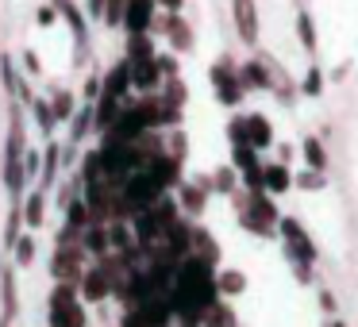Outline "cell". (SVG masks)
I'll return each mask as SVG.
<instances>
[{
    "label": "cell",
    "mask_w": 358,
    "mask_h": 327,
    "mask_svg": "<svg viewBox=\"0 0 358 327\" xmlns=\"http://www.w3.org/2000/svg\"><path fill=\"white\" fill-rule=\"evenodd\" d=\"M12 262H16V270H27V266L35 262V235L31 231H24L20 242L12 247Z\"/></svg>",
    "instance_id": "obj_38"
},
{
    "label": "cell",
    "mask_w": 358,
    "mask_h": 327,
    "mask_svg": "<svg viewBox=\"0 0 358 327\" xmlns=\"http://www.w3.org/2000/svg\"><path fill=\"white\" fill-rule=\"evenodd\" d=\"M150 35H162L166 43H170L173 54H189V50L196 47V35H193V24H189L181 12H166V16L155 20V31Z\"/></svg>",
    "instance_id": "obj_8"
},
{
    "label": "cell",
    "mask_w": 358,
    "mask_h": 327,
    "mask_svg": "<svg viewBox=\"0 0 358 327\" xmlns=\"http://www.w3.org/2000/svg\"><path fill=\"white\" fill-rule=\"evenodd\" d=\"M55 8L73 35V66H81L89 58V20H85V12H81L73 0H55Z\"/></svg>",
    "instance_id": "obj_9"
},
{
    "label": "cell",
    "mask_w": 358,
    "mask_h": 327,
    "mask_svg": "<svg viewBox=\"0 0 358 327\" xmlns=\"http://www.w3.org/2000/svg\"><path fill=\"white\" fill-rule=\"evenodd\" d=\"M131 62V58H127ZM162 70H158V54H150V58H135L131 62V89L135 93H143V96H150V93H162Z\"/></svg>",
    "instance_id": "obj_14"
},
{
    "label": "cell",
    "mask_w": 358,
    "mask_h": 327,
    "mask_svg": "<svg viewBox=\"0 0 358 327\" xmlns=\"http://www.w3.org/2000/svg\"><path fill=\"white\" fill-rule=\"evenodd\" d=\"M27 108H31V116H35V124H39V131H43V135H47V139H50V131H55V127H58L55 112H50V96H35V101L27 104Z\"/></svg>",
    "instance_id": "obj_33"
},
{
    "label": "cell",
    "mask_w": 358,
    "mask_h": 327,
    "mask_svg": "<svg viewBox=\"0 0 358 327\" xmlns=\"http://www.w3.org/2000/svg\"><path fill=\"white\" fill-rule=\"evenodd\" d=\"M178 219H181V204L173 193H166L162 201H155L150 208H143L139 216H131V231H135V239H139V247L150 250Z\"/></svg>",
    "instance_id": "obj_2"
},
{
    "label": "cell",
    "mask_w": 358,
    "mask_h": 327,
    "mask_svg": "<svg viewBox=\"0 0 358 327\" xmlns=\"http://www.w3.org/2000/svg\"><path fill=\"white\" fill-rule=\"evenodd\" d=\"M324 85H327V78H324V70H320L316 62L304 70V78H301V96H308V101H316V96H324Z\"/></svg>",
    "instance_id": "obj_36"
},
{
    "label": "cell",
    "mask_w": 358,
    "mask_h": 327,
    "mask_svg": "<svg viewBox=\"0 0 358 327\" xmlns=\"http://www.w3.org/2000/svg\"><path fill=\"white\" fill-rule=\"evenodd\" d=\"M0 327H12V324H0Z\"/></svg>",
    "instance_id": "obj_56"
},
{
    "label": "cell",
    "mask_w": 358,
    "mask_h": 327,
    "mask_svg": "<svg viewBox=\"0 0 358 327\" xmlns=\"http://www.w3.org/2000/svg\"><path fill=\"white\" fill-rule=\"evenodd\" d=\"M231 24H235V39L243 47H258V4L255 0H231Z\"/></svg>",
    "instance_id": "obj_12"
},
{
    "label": "cell",
    "mask_w": 358,
    "mask_h": 327,
    "mask_svg": "<svg viewBox=\"0 0 358 327\" xmlns=\"http://www.w3.org/2000/svg\"><path fill=\"white\" fill-rule=\"evenodd\" d=\"M0 324H12V319L20 316V300H16V266H12L8 273H4V281H0Z\"/></svg>",
    "instance_id": "obj_22"
},
{
    "label": "cell",
    "mask_w": 358,
    "mask_h": 327,
    "mask_svg": "<svg viewBox=\"0 0 358 327\" xmlns=\"http://www.w3.org/2000/svg\"><path fill=\"white\" fill-rule=\"evenodd\" d=\"M78 293H81L85 304H104L112 293H116V285H112L108 270H104L101 262H89L85 273H81V281H78Z\"/></svg>",
    "instance_id": "obj_10"
},
{
    "label": "cell",
    "mask_w": 358,
    "mask_h": 327,
    "mask_svg": "<svg viewBox=\"0 0 358 327\" xmlns=\"http://www.w3.org/2000/svg\"><path fill=\"white\" fill-rule=\"evenodd\" d=\"M301 158H304V166H308V170H320V173H327V166H331L327 147H324V139H320V135H308V139L301 143Z\"/></svg>",
    "instance_id": "obj_24"
},
{
    "label": "cell",
    "mask_w": 358,
    "mask_h": 327,
    "mask_svg": "<svg viewBox=\"0 0 358 327\" xmlns=\"http://www.w3.org/2000/svg\"><path fill=\"white\" fill-rule=\"evenodd\" d=\"M166 154H173L178 162H185V154H189V135L181 131V127L166 131Z\"/></svg>",
    "instance_id": "obj_40"
},
{
    "label": "cell",
    "mask_w": 358,
    "mask_h": 327,
    "mask_svg": "<svg viewBox=\"0 0 358 327\" xmlns=\"http://www.w3.org/2000/svg\"><path fill=\"white\" fill-rule=\"evenodd\" d=\"M239 189H243V181H239V170H235V166H220V170H212V193L235 196Z\"/></svg>",
    "instance_id": "obj_29"
},
{
    "label": "cell",
    "mask_w": 358,
    "mask_h": 327,
    "mask_svg": "<svg viewBox=\"0 0 358 327\" xmlns=\"http://www.w3.org/2000/svg\"><path fill=\"white\" fill-rule=\"evenodd\" d=\"M224 139L227 147H250V131H247V112L243 116H231L224 124Z\"/></svg>",
    "instance_id": "obj_34"
},
{
    "label": "cell",
    "mask_w": 358,
    "mask_h": 327,
    "mask_svg": "<svg viewBox=\"0 0 358 327\" xmlns=\"http://www.w3.org/2000/svg\"><path fill=\"white\" fill-rule=\"evenodd\" d=\"M158 70H162V78L170 81V78H181V62H178V54L173 50H158Z\"/></svg>",
    "instance_id": "obj_45"
},
{
    "label": "cell",
    "mask_w": 358,
    "mask_h": 327,
    "mask_svg": "<svg viewBox=\"0 0 358 327\" xmlns=\"http://www.w3.org/2000/svg\"><path fill=\"white\" fill-rule=\"evenodd\" d=\"M273 154H278V162H293V154H296V143H273Z\"/></svg>",
    "instance_id": "obj_51"
},
{
    "label": "cell",
    "mask_w": 358,
    "mask_h": 327,
    "mask_svg": "<svg viewBox=\"0 0 358 327\" xmlns=\"http://www.w3.org/2000/svg\"><path fill=\"white\" fill-rule=\"evenodd\" d=\"M231 166L239 173H255V170H262V154L255 147H231Z\"/></svg>",
    "instance_id": "obj_37"
},
{
    "label": "cell",
    "mask_w": 358,
    "mask_h": 327,
    "mask_svg": "<svg viewBox=\"0 0 358 327\" xmlns=\"http://www.w3.org/2000/svg\"><path fill=\"white\" fill-rule=\"evenodd\" d=\"M158 8L162 12H181L185 8V0H158Z\"/></svg>",
    "instance_id": "obj_52"
},
{
    "label": "cell",
    "mask_w": 358,
    "mask_h": 327,
    "mask_svg": "<svg viewBox=\"0 0 358 327\" xmlns=\"http://www.w3.org/2000/svg\"><path fill=\"white\" fill-rule=\"evenodd\" d=\"M216 285H220V296L231 300V296L247 293V273L243 270H216Z\"/></svg>",
    "instance_id": "obj_30"
},
{
    "label": "cell",
    "mask_w": 358,
    "mask_h": 327,
    "mask_svg": "<svg viewBox=\"0 0 358 327\" xmlns=\"http://www.w3.org/2000/svg\"><path fill=\"white\" fill-rule=\"evenodd\" d=\"M27 219H24V201H12V208H8V219H4V250H12L20 242V227H24Z\"/></svg>",
    "instance_id": "obj_32"
},
{
    "label": "cell",
    "mask_w": 358,
    "mask_h": 327,
    "mask_svg": "<svg viewBox=\"0 0 358 327\" xmlns=\"http://www.w3.org/2000/svg\"><path fill=\"white\" fill-rule=\"evenodd\" d=\"M0 54H4V50H0Z\"/></svg>",
    "instance_id": "obj_57"
},
{
    "label": "cell",
    "mask_w": 358,
    "mask_h": 327,
    "mask_svg": "<svg viewBox=\"0 0 358 327\" xmlns=\"http://www.w3.org/2000/svg\"><path fill=\"white\" fill-rule=\"evenodd\" d=\"M20 66H24V73H27V78H39V73H43V62H39V50H31V47H27L24 54H20Z\"/></svg>",
    "instance_id": "obj_47"
},
{
    "label": "cell",
    "mask_w": 358,
    "mask_h": 327,
    "mask_svg": "<svg viewBox=\"0 0 358 327\" xmlns=\"http://www.w3.org/2000/svg\"><path fill=\"white\" fill-rule=\"evenodd\" d=\"M324 327H347V324H343L339 316H327V319H324Z\"/></svg>",
    "instance_id": "obj_54"
},
{
    "label": "cell",
    "mask_w": 358,
    "mask_h": 327,
    "mask_svg": "<svg viewBox=\"0 0 358 327\" xmlns=\"http://www.w3.org/2000/svg\"><path fill=\"white\" fill-rule=\"evenodd\" d=\"M316 304H320V312H324V319H327V316H335V312H339V300H335V293H331V289H320Z\"/></svg>",
    "instance_id": "obj_48"
},
{
    "label": "cell",
    "mask_w": 358,
    "mask_h": 327,
    "mask_svg": "<svg viewBox=\"0 0 358 327\" xmlns=\"http://www.w3.org/2000/svg\"><path fill=\"white\" fill-rule=\"evenodd\" d=\"M239 78L247 93H273V66L266 54H255L247 62H239Z\"/></svg>",
    "instance_id": "obj_11"
},
{
    "label": "cell",
    "mask_w": 358,
    "mask_h": 327,
    "mask_svg": "<svg viewBox=\"0 0 358 327\" xmlns=\"http://www.w3.org/2000/svg\"><path fill=\"white\" fill-rule=\"evenodd\" d=\"M262 173H266V193L270 196H285L289 189H293V170H289L285 162H262Z\"/></svg>",
    "instance_id": "obj_17"
},
{
    "label": "cell",
    "mask_w": 358,
    "mask_h": 327,
    "mask_svg": "<svg viewBox=\"0 0 358 327\" xmlns=\"http://www.w3.org/2000/svg\"><path fill=\"white\" fill-rule=\"evenodd\" d=\"M58 170H62V143L47 139V147H43V173H39V189H55L58 181Z\"/></svg>",
    "instance_id": "obj_19"
},
{
    "label": "cell",
    "mask_w": 358,
    "mask_h": 327,
    "mask_svg": "<svg viewBox=\"0 0 358 327\" xmlns=\"http://www.w3.org/2000/svg\"><path fill=\"white\" fill-rule=\"evenodd\" d=\"M278 235H281V247H285L289 262H316V258H320V250H316V242H312L308 227H304L296 216H281L278 219Z\"/></svg>",
    "instance_id": "obj_5"
},
{
    "label": "cell",
    "mask_w": 358,
    "mask_h": 327,
    "mask_svg": "<svg viewBox=\"0 0 358 327\" xmlns=\"http://www.w3.org/2000/svg\"><path fill=\"white\" fill-rule=\"evenodd\" d=\"M158 0H127L124 12V35H150L158 20Z\"/></svg>",
    "instance_id": "obj_13"
},
{
    "label": "cell",
    "mask_w": 358,
    "mask_h": 327,
    "mask_svg": "<svg viewBox=\"0 0 358 327\" xmlns=\"http://www.w3.org/2000/svg\"><path fill=\"white\" fill-rule=\"evenodd\" d=\"M24 219L31 231H39L43 224H47V189H31V193L24 196Z\"/></svg>",
    "instance_id": "obj_23"
},
{
    "label": "cell",
    "mask_w": 358,
    "mask_h": 327,
    "mask_svg": "<svg viewBox=\"0 0 358 327\" xmlns=\"http://www.w3.org/2000/svg\"><path fill=\"white\" fill-rule=\"evenodd\" d=\"M196 254H204V258H208V262H216L220 266V247H216V242H212V231H208V227H196Z\"/></svg>",
    "instance_id": "obj_41"
},
{
    "label": "cell",
    "mask_w": 358,
    "mask_h": 327,
    "mask_svg": "<svg viewBox=\"0 0 358 327\" xmlns=\"http://www.w3.org/2000/svg\"><path fill=\"white\" fill-rule=\"evenodd\" d=\"M85 8L93 12V16H101V20H104V0H85Z\"/></svg>",
    "instance_id": "obj_53"
},
{
    "label": "cell",
    "mask_w": 358,
    "mask_h": 327,
    "mask_svg": "<svg viewBox=\"0 0 358 327\" xmlns=\"http://www.w3.org/2000/svg\"><path fill=\"white\" fill-rule=\"evenodd\" d=\"M24 170H27V177H39L43 173V154L39 150H24Z\"/></svg>",
    "instance_id": "obj_49"
},
{
    "label": "cell",
    "mask_w": 358,
    "mask_h": 327,
    "mask_svg": "<svg viewBox=\"0 0 358 327\" xmlns=\"http://www.w3.org/2000/svg\"><path fill=\"white\" fill-rule=\"evenodd\" d=\"M247 131H250V147H255L258 154L273 150V143H278L273 124H270V116H266V112H247Z\"/></svg>",
    "instance_id": "obj_15"
},
{
    "label": "cell",
    "mask_w": 358,
    "mask_h": 327,
    "mask_svg": "<svg viewBox=\"0 0 358 327\" xmlns=\"http://www.w3.org/2000/svg\"><path fill=\"white\" fill-rule=\"evenodd\" d=\"M66 224L78 227V231H85V227L93 224V208H89V201L81 193H73L70 201H66Z\"/></svg>",
    "instance_id": "obj_26"
},
{
    "label": "cell",
    "mask_w": 358,
    "mask_h": 327,
    "mask_svg": "<svg viewBox=\"0 0 358 327\" xmlns=\"http://www.w3.org/2000/svg\"><path fill=\"white\" fill-rule=\"evenodd\" d=\"M93 131H96V108H93V101H85L70 119V139H66V147H78V143Z\"/></svg>",
    "instance_id": "obj_18"
},
{
    "label": "cell",
    "mask_w": 358,
    "mask_h": 327,
    "mask_svg": "<svg viewBox=\"0 0 358 327\" xmlns=\"http://www.w3.org/2000/svg\"><path fill=\"white\" fill-rule=\"evenodd\" d=\"M81 247H85L93 258H104V254L112 250V242H108V227H104V224H89V227H85V235H81Z\"/></svg>",
    "instance_id": "obj_28"
},
{
    "label": "cell",
    "mask_w": 358,
    "mask_h": 327,
    "mask_svg": "<svg viewBox=\"0 0 358 327\" xmlns=\"http://www.w3.org/2000/svg\"><path fill=\"white\" fill-rule=\"evenodd\" d=\"M235 204V219H239L243 231H250L255 239H273L278 235V204H273L270 193H250V189H239V193L231 196Z\"/></svg>",
    "instance_id": "obj_1"
},
{
    "label": "cell",
    "mask_w": 358,
    "mask_h": 327,
    "mask_svg": "<svg viewBox=\"0 0 358 327\" xmlns=\"http://www.w3.org/2000/svg\"><path fill=\"white\" fill-rule=\"evenodd\" d=\"M47 324L50 327H89V316H85V304H81V293L78 285H66L58 281L47 296Z\"/></svg>",
    "instance_id": "obj_3"
},
{
    "label": "cell",
    "mask_w": 358,
    "mask_h": 327,
    "mask_svg": "<svg viewBox=\"0 0 358 327\" xmlns=\"http://www.w3.org/2000/svg\"><path fill=\"white\" fill-rule=\"evenodd\" d=\"M289 266H293V281H296V285H304V289L316 285V262H289Z\"/></svg>",
    "instance_id": "obj_44"
},
{
    "label": "cell",
    "mask_w": 358,
    "mask_h": 327,
    "mask_svg": "<svg viewBox=\"0 0 358 327\" xmlns=\"http://www.w3.org/2000/svg\"><path fill=\"white\" fill-rule=\"evenodd\" d=\"M293 31H296V43L304 47V54H316V50H320V35H316V20H312V12H308V8L296 12Z\"/></svg>",
    "instance_id": "obj_20"
},
{
    "label": "cell",
    "mask_w": 358,
    "mask_h": 327,
    "mask_svg": "<svg viewBox=\"0 0 358 327\" xmlns=\"http://www.w3.org/2000/svg\"><path fill=\"white\" fill-rule=\"evenodd\" d=\"M293 189H301V193H324V189H327V177H324L320 170H308V166H304V170L293 173Z\"/></svg>",
    "instance_id": "obj_35"
},
{
    "label": "cell",
    "mask_w": 358,
    "mask_h": 327,
    "mask_svg": "<svg viewBox=\"0 0 358 327\" xmlns=\"http://www.w3.org/2000/svg\"><path fill=\"white\" fill-rule=\"evenodd\" d=\"M162 96L170 104H178V108H185V101H189V89H185V81L181 78H170V81H162Z\"/></svg>",
    "instance_id": "obj_42"
},
{
    "label": "cell",
    "mask_w": 358,
    "mask_h": 327,
    "mask_svg": "<svg viewBox=\"0 0 358 327\" xmlns=\"http://www.w3.org/2000/svg\"><path fill=\"white\" fill-rule=\"evenodd\" d=\"M208 81H212V93H216V101L224 104V108H239L243 96H247V89H243V78H239V62H235L231 54L216 58L208 70Z\"/></svg>",
    "instance_id": "obj_4"
},
{
    "label": "cell",
    "mask_w": 358,
    "mask_h": 327,
    "mask_svg": "<svg viewBox=\"0 0 358 327\" xmlns=\"http://www.w3.org/2000/svg\"><path fill=\"white\" fill-rule=\"evenodd\" d=\"M4 273H8V266H4V254H0V281H4Z\"/></svg>",
    "instance_id": "obj_55"
},
{
    "label": "cell",
    "mask_w": 358,
    "mask_h": 327,
    "mask_svg": "<svg viewBox=\"0 0 358 327\" xmlns=\"http://www.w3.org/2000/svg\"><path fill=\"white\" fill-rule=\"evenodd\" d=\"M85 266H89V250L81 242L55 247V254H50V273H55V281H66V285H78Z\"/></svg>",
    "instance_id": "obj_7"
},
{
    "label": "cell",
    "mask_w": 358,
    "mask_h": 327,
    "mask_svg": "<svg viewBox=\"0 0 358 327\" xmlns=\"http://www.w3.org/2000/svg\"><path fill=\"white\" fill-rule=\"evenodd\" d=\"M101 181H104L101 150H89V154L81 158V166H78V189H85V185H101Z\"/></svg>",
    "instance_id": "obj_25"
},
{
    "label": "cell",
    "mask_w": 358,
    "mask_h": 327,
    "mask_svg": "<svg viewBox=\"0 0 358 327\" xmlns=\"http://www.w3.org/2000/svg\"><path fill=\"white\" fill-rule=\"evenodd\" d=\"M101 89L108 96H120V101H124V96L131 93V62H127V58H120V62L101 78Z\"/></svg>",
    "instance_id": "obj_16"
},
{
    "label": "cell",
    "mask_w": 358,
    "mask_h": 327,
    "mask_svg": "<svg viewBox=\"0 0 358 327\" xmlns=\"http://www.w3.org/2000/svg\"><path fill=\"white\" fill-rule=\"evenodd\" d=\"M173 196H178L181 212H185L189 219H201L204 212H208V201H212V173H189V177L173 189Z\"/></svg>",
    "instance_id": "obj_6"
},
{
    "label": "cell",
    "mask_w": 358,
    "mask_h": 327,
    "mask_svg": "<svg viewBox=\"0 0 358 327\" xmlns=\"http://www.w3.org/2000/svg\"><path fill=\"white\" fill-rule=\"evenodd\" d=\"M50 112H55L58 124H70L73 112H78V96H73V89H66V85H50Z\"/></svg>",
    "instance_id": "obj_21"
},
{
    "label": "cell",
    "mask_w": 358,
    "mask_h": 327,
    "mask_svg": "<svg viewBox=\"0 0 358 327\" xmlns=\"http://www.w3.org/2000/svg\"><path fill=\"white\" fill-rule=\"evenodd\" d=\"M124 12H127V0H104V27H124Z\"/></svg>",
    "instance_id": "obj_43"
},
{
    "label": "cell",
    "mask_w": 358,
    "mask_h": 327,
    "mask_svg": "<svg viewBox=\"0 0 358 327\" xmlns=\"http://www.w3.org/2000/svg\"><path fill=\"white\" fill-rule=\"evenodd\" d=\"M120 327H150L147 316H143L139 308H124V319H120Z\"/></svg>",
    "instance_id": "obj_50"
},
{
    "label": "cell",
    "mask_w": 358,
    "mask_h": 327,
    "mask_svg": "<svg viewBox=\"0 0 358 327\" xmlns=\"http://www.w3.org/2000/svg\"><path fill=\"white\" fill-rule=\"evenodd\" d=\"M58 20H62V16H58V8H55V0H47V4H39V12H35V24H39L43 31H50V27H55Z\"/></svg>",
    "instance_id": "obj_46"
},
{
    "label": "cell",
    "mask_w": 358,
    "mask_h": 327,
    "mask_svg": "<svg viewBox=\"0 0 358 327\" xmlns=\"http://www.w3.org/2000/svg\"><path fill=\"white\" fill-rule=\"evenodd\" d=\"M0 81H4L8 101H16L20 85H24V73H20V66H16V54H0Z\"/></svg>",
    "instance_id": "obj_27"
},
{
    "label": "cell",
    "mask_w": 358,
    "mask_h": 327,
    "mask_svg": "<svg viewBox=\"0 0 358 327\" xmlns=\"http://www.w3.org/2000/svg\"><path fill=\"white\" fill-rule=\"evenodd\" d=\"M201 324H204V327H239V316H235L231 300H216L208 312H204Z\"/></svg>",
    "instance_id": "obj_31"
},
{
    "label": "cell",
    "mask_w": 358,
    "mask_h": 327,
    "mask_svg": "<svg viewBox=\"0 0 358 327\" xmlns=\"http://www.w3.org/2000/svg\"><path fill=\"white\" fill-rule=\"evenodd\" d=\"M150 54H158L155 50V35H127V54L124 58H150Z\"/></svg>",
    "instance_id": "obj_39"
}]
</instances>
